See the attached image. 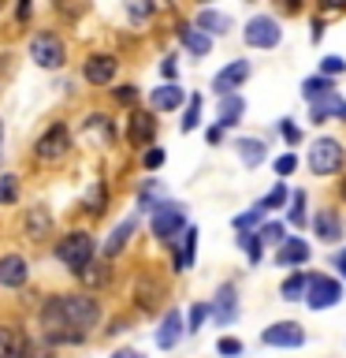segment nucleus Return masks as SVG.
<instances>
[{
  "mask_svg": "<svg viewBox=\"0 0 346 358\" xmlns=\"http://www.w3.org/2000/svg\"><path fill=\"white\" fill-rule=\"evenodd\" d=\"M41 317L45 324H52L49 332L56 329H75V332H86L89 324H97L100 317V306H97V299H89V295H56L49 299V306L41 310Z\"/></svg>",
  "mask_w": 346,
  "mask_h": 358,
  "instance_id": "1",
  "label": "nucleus"
},
{
  "mask_svg": "<svg viewBox=\"0 0 346 358\" xmlns=\"http://www.w3.org/2000/svg\"><path fill=\"white\" fill-rule=\"evenodd\" d=\"M93 250H97V243H93V235H89V231H67L63 239L56 243V262L78 276L82 268L93 265Z\"/></svg>",
  "mask_w": 346,
  "mask_h": 358,
  "instance_id": "2",
  "label": "nucleus"
},
{
  "mask_svg": "<svg viewBox=\"0 0 346 358\" xmlns=\"http://www.w3.org/2000/svg\"><path fill=\"white\" fill-rule=\"evenodd\" d=\"M346 161V150H343V142L339 138H317L309 145V172L313 176H331V172H339Z\"/></svg>",
  "mask_w": 346,
  "mask_h": 358,
  "instance_id": "3",
  "label": "nucleus"
},
{
  "mask_svg": "<svg viewBox=\"0 0 346 358\" xmlns=\"http://www.w3.org/2000/svg\"><path fill=\"white\" fill-rule=\"evenodd\" d=\"M186 228V213L179 201H160V206L153 209V235L160 243H175V235Z\"/></svg>",
  "mask_w": 346,
  "mask_h": 358,
  "instance_id": "4",
  "label": "nucleus"
},
{
  "mask_svg": "<svg viewBox=\"0 0 346 358\" xmlns=\"http://www.w3.org/2000/svg\"><path fill=\"white\" fill-rule=\"evenodd\" d=\"M67 150H71V131H67V123H52V127L41 131L38 142H33V157H38V161H60Z\"/></svg>",
  "mask_w": 346,
  "mask_h": 358,
  "instance_id": "5",
  "label": "nucleus"
},
{
  "mask_svg": "<svg viewBox=\"0 0 346 358\" xmlns=\"http://www.w3.org/2000/svg\"><path fill=\"white\" fill-rule=\"evenodd\" d=\"M30 60L38 67H45V71H56V67H63L67 49L56 34H38V38L30 41Z\"/></svg>",
  "mask_w": 346,
  "mask_h": 358,
  "instance_id": "6",
  "label": "nucleus"
},
{
  "mask_svg": "<svg viewBox=\"0 0 346 358\" xmlns=\"http://www.w3.org/2000/svg\"><path fill=\"white\" fill-rule=\"evenodd\" d=\"M306 302H309V310H328V306H335V302H343V284H339V280H331V276L313 273Z\"/></svg>",
  "mask_w": 346,
  "mask_h": 358,
  "instance_id": "7",
  "label": "nucleus"
},
{
  "mask_svg": "<svg viewBox=\"0 0 346 358\" xmlns=\"http://www.w3.org/2000/svg\"><path fill=\"white\" fill-rule=\"evenodd\" d=\"M279 38H283V30H279V22L272 15H253L246 22V45L250 49H276Z\"/></svg>",
  "mask_w": 346,
  "mask_h": 358,
  "instance_id": "8",
  "label": "nucleus"
},
{
  "mask_svg": "<svg viewBox=\"0 0 346 358\" xmlns=\"http://www.w3.org/2000/svg\"><path fill=\"white\" fill-rule=\"evenodd\" d=\"M246 78H250V60H234V64H227L216 78H212V90H216V97H231Z\"/></svg>",
  "mask_w": 346,
  "mask_h": 358,
  "instance_id": "9",
  "label": "nucleus"
},
{
  "mask_svg": "<svg viewBox=\"0 0 346 358\" xmlns=\"http://www.w3.org/2000/svg\"><path fill=\"white\" fill-rule=\"evenodd\" d=\"M261 340L268 347H301L306 343V332H301L298 321H279V324H268Z\"/></svg>",
  "mask_w": 346,
  "mask_h": 358,
  "instance_id": "10",
  "label": "nucleus"
},
{
  "mask_svg": "<svg viewBox=\"0 0 346 358\" xmlns=\"http://www.w3.org/2000/svg\"><path fill=\"white\" fill-rule=\"evenodd\" d=\"M27 276H30L27 257L22 254H0V287L15 291V287L27 284Z\"/></svg>",
  "mask_w": 346,
  "mask_h": 358,
  "instance_id": "11",
  "label": "nucleus"
},
{
  "mask_svg": "<svg viewBox=\"0 0 346 358\" xmlns=\"http://www.w3.org/2000/svg\"><path fill=\"white\" fill-rule=\"evenodd\" d=\"M134 299H138V310L153 313L156 306H160V299H164V284H160V276L142 273V276H138V284H134Z\"/></svg>",
  "mask_w": 346,
  "mask_h": 358,
  "instance_id": "12",
  "label": "nucleus"
},
{
  "mask_svg": "<svg viewBox=\"0 0 346 358\" xmlns=\"http://www.w3.org/2000/svg\"><path fill=\"white\" fill-rule=\"evenodd\" d=\"M116 60L112 56H89V60L82 64V78L89 86H108L112 78H116Z\"/></svg>",
  "mask_w": 346,
  "mask_h": 358,
  "instance_id": "13",
  "label": "nucleus"
},
{
  "mask_svg": "<svg viewBox=\"0 0 346 358\" xmlns=\"http://www.w3.org/2000/svg\"><path fill=\"white\" fill-rule=\"evenodd\" d=\"M22 231H27L30 243H41L45 235L52 231V213L45 209V206H30L27 209V220H22Z\"/></svg>",
  "mask_w": 346,
  "mask_h": 358,
  "instance_id": "14",
  "label": "nucleus"
},
{
  "mask_svg": "<svg viewBox=\"0 0 346 358\" xmlns=\"http://www.w3.org/2000/svg\"><path fill=\"white\" fill-rule=\"evenodd\" d=\"M153 134H156L153 112H130V120H127V138H130L134 145H149Z\"/></svg>",
  "mask_w": 346,
  "mask_h": 358,
  "instance_id": "15",
  "label": "nucleus"
},
{
  "mask_svg": "<svg viewBox=\"0 0 346 358\" xmlns=\"http://www.w3.org/2000/svg\"><path fill=\"white\" fill-rule=\"evenodd\" d=\"M179 336H183V313L167 310L164 321H160V329H156V347H160V351H172V347L179 343Z\"/></svg>",
  "mask_w": 346,
  "mask_h": 358,
  "instance_id": "16",
  "label": "nucleus"
},
{
  "mask_svg": "<svg viewBox=\"0 0 346 358\" xmlns=\"http://www.w3.org/2000/svg\"><path fill=\"white\" fill-rule=\"evenodd\" d=\"M313 231H317V239L324 243H335L343 239V220L335 209H317V217H313Z\"/></svg>",
  "mask_w": 346,
  "mask_h": 358,
  "instance_id": "17",
  "label": "nucleus"
},
{
  "mask_svg": "<svg viewBox=\"0 0 346 358\" xmlns=\"http://www.w3.org/2000/svg\"><path fill=\"white\" fill-rule=\"evenodd\" d=\"M194 27L205 30V34H227L231 30V19L223 15V11H216V8H201L197 15H194Z\"/></svg>",
  "mask_w": 346,
  "mask_h": 358,
  "instance_id": "18",
  "label": "nucleus"
},
{
  "mask_svg": "<svg viewBox=\"0 0 346 358\" xmlns=\"http://www.w3.org/2000/svg\"><path fill=\"white\" fill-rule=\"evenodd\" d=\"M0 358H27V340L19 329L0 324Z\"/></svg>",
  "mask_w": 346,
  "mask_h": 358,
  "instance_id": "19",
  "label": "nucleus"
},
{
  "mask_svg": "<svg viewBox=\"0 0 346 358\" xmlns=\"http://www.w3.org/2000/svg\"><path fill=\"white\" fill-rule=\"evenodd\" d=\"M212 313H216L220 324H231L234 313H239V302H234V284H223L216 291V306H212Z\"/></svg>",
  "mask_w": 346,
  "mask_h": 358,
  "instance_id": "20",
  "label": "nucleus"
},
{
  "mask_svg": "<svg viewBox=\"0 0 346 358\" xmlns=\"http://www.w3.org/2000/svg\"><path fill=\"white\" fill-rule=\"evenodd\" d=\"M301 262H309V243L306 239H287L276 250V265H301Z\"/></svg>",
  "mask_w": 346,
  "mask_h": 358,
  "instance_id": "21",
  "label": "nucleus"
},
{
  "mask_svg": "<svg viewBox=\"0 0 346 358\" xmlns=\"http://www.w3.org/2000/svg\"><path fill=\"white\" fill-rule=\"evenodd\" d=\"M179 41L190 49V56H209V34L197 30V27H190V22L179 27Z\"/></svg>",
  "mask_w": 346,
  "mask_h": 358,
  "instance_id": "22",
  "label": "nucleus"
},
{
  "mask_svg": "<svg viewBox=\"0 0 346 358\" xmlns=\"http://www.w3.org/2000/svg\"><path fill=\"white\" fill-rule=\"evenodd\" d=\"M134 228H138V220H134V217H127V220H123L119 228H116V231L108 235V243H105V257H116V254L123 250V246L130 243V235H134Z\"/></svg>",
  "mask_w": 346,
  "mask_h": 358,
  "instance_id": "23",
  "label": "nucleus"
},
{
  "mask_svg": "<svg viewBox=\"0 0 346 358\" xmlns=\"http://www.w3.org/2000/svg\"><path fill=\"white\" fill-rule=\"evenodd\" d=\"M331 94H335V90H331V78H324V75L306 78V83H301V97H306L309 105H320V101H328Z\"/></svg>",
  "mask_w": 346,
  "mask_h": 358,
  "instance_id": "24",
  "label": "nucleus"
},
{
  "mask_svg": "<svg viewBox=\"0 0 346 358\" xmlns=\"http://www.w3.org/2000/svg\"><path fill=\"white\" fill-rule=\"evenodd\" d=\"M194 257H197V228L190 224V231H183V250L175 254V268H194Z\"/></svg>",
  "mask_w": 346,
  "mask_h": 358,
  "instance_id": "25",
  "label": "nucleus"
},
{
  "mask_svg": "<svg viewBox=\"0 0 346 358\" xmlns=\"http://www.w3.org/2000/svg\"><path fill=\"white\" fill-rule=\"evenodd\" d=\"M328 116H343V120H346V101H343L339 94H331L328 101L313 105V120H309V123H328Z\"/></svg>",
  "mask_w": 346,
  "mask_h": 358,
  "instance_id": "26",
  "label": "nucleus"
},
{
  "mask_svg": "<svg viewBox=\"0 0 346 358\" xmlns=\"http://www.w3.org/2000/svg\"><path fill=\"white\" fill-rule=\"evenodd\" d=\"M183 105V90H179L175 83H167L160 90H153V108H160V112H172Z\"/></svg>",
  "mask_w": 346,
  "mask_h": 358,
  "instance_id": "27",
  "label": "nucleus"
},
{
  "mask_svg": "<svg viewBox=\"0 0 346 358\" xmlns=\"http://www.w3.org/2000/svg\"><path fill=\"white\" fill-rule=\"evenodd\" d=\"M242 97L239 94H231V97H220V127H234L242 116Z\"/></svg>",
  "mask_w": 346,
  "mask_h": 358,
  "instance_id": "28",
  "label": "nucleus"
},
{
  "mask_svg": "<svg viewBox=\"0 0 346 358\" xmlns=\"http://www.w3.org/2000/svg\"><path fill=\"white\" fill-rule=\"evenodd\" d=\"M239 157H242V164L257 168L264 161V142L261 138H239Z\"/></svg>",
  "mask_w": 346,
  "mask_h": 358,
  "instance_id": "29",
  "label": "nucleus"
},
{
  "mask_svg": "<svg viewBox=\"0 0 346 358\" xmlns=\"http://www.w3.org/2000/svg\"><path fill=\"white\" fill-rule=\"evenodd\" d=\"M105 206H108V187L105 183H93V187H89V194H86V201H82V209L89 213V217H100Z\"/></svg>",
  "mask_w": 346,
  "mask_h": 358,
  "instance_id": "30",
  "label": "nucleus"
},
{
  "mask_svg": "<svg viewBox=\"0 0 346 358\" xmlns=\"http://www.w3.org/2000/svg\"><path fill=\"white\" fill-rule=\"evenodd\" d=\"M306 291H309V273H294L283 284V291H279V295H283L287 302H298V299H306Z\"/></svg>",
  "mask_w": 346,
  "mask_h": 358,
  "instance_id": "31",
  "label": "nucleus"
},
{
  "mask_svg": "<svg viewBox=\"0 0 346 358\" xmlns=\"http://www.w3.org/2000/svg\"><path fill=\"white\" fill-rule=\"evenodd\" d=\"M257 235H261V243H276V250H279V246H283V243L290 239V235H287V224H283V220H272V224H264V228L257 231Z\"/></svg>",
  "mask_w": 346,
  "mask_h": 358,
  "instance_id": "32",
  "label": "nucleus"
},
{
  "mask_svg": "<svg viewBox=\"0 0 346 358\" xmlns=\"http://www.w3.org/2000/svg\"><path fill=\"white\" fill-rule=\"evenodd\" d=\"M78 280H82L86 287H105L108 284V265H89L78 273Z\"/></svg>",
  "mask_w": 346,
  "mask_h": 358,
  "instance_id": "33",
  "label": "nucleus"
},
{
  "mask_svg": "<svg viewBox=\"0 0 346 358\" xmlns=\"http://www.w3.org/2000/svg\"><path fill=\"white\" fill-rule=\"evenodd\" d=\"M15 198H19V179L11 172H4L0 176V206H11Z\"/></svg>",
  "mask_w": 346,
  "mask_h": 358,
  "instance_id": "34",
  "label": "nucleus"
},
{
  "mask_svg": "<svg viewBox=\"0 0 346 358\" xmlns=\"http://www.w3.org/2000/svg\"><path fill=\"white\" fill-rule=\"evenodd\" d=\"M283 201H287V187H283V183H276V187L268 190V194H264L261 201H257V206H261V209L268 213V209H283Z\"/></svg>",
  "mask_w": 346,
  "mask_h": 358,
  "instance_id": "35",
  "label": "nucleus"
},
{
  "mask_svg": "<svg viewBox=\"0 0 346 358\" xmlns=\"http://www.w3.org/2000/svg\"><path fill=\"white\" fill-rule=\"evenodd\" d=\"M239 250L250 254V262H261V235H253V231L246 235V231H242V235H239Z\"/></svg>",
  "mask_w": 346,
  "mask_h": 358,
  "instance_id": "36",
  "label": "nucleus"
},
{
  "mask_svg": "<svg viewBox=\"0 0 346 358\" xmlns=\"http://www.w3.org/2000/svg\"><path fill=\"white\" fill-rule=\"evenodd\" d=\"M201 123V97H190V108H186V116H183V131L190 134Z\"/></svg>",
  "mask_w": 346,
  "mask_h": 358,
  "instance_id": "37",
  "label": "nucleus"
},
{
  "mask_svg": "<svg viewBox=\"0 0 346 358\" xmlns=\"http://www.w3.org/2000/svg\"><path fill=\"white\" fill-rule=\"evenodd\" d=\"M261 217H264V209H261V206H253L250 213H239V217H234V228L246 231V228H253V224H261Z\"/></svg>",
  "mask_w": 346,
  "mask_h": 358,
  "instance_id": "38",
  "label": "nucleus"
},
{
  "mask_svg": "<svg viewBox=\"0 0 346 358\" xmlns=\"http://www.w3.org/2000/svg\"><path fill=\"white\" fill-rule=\"evenodd\" d=\"M290 224H306V194L294 190V198H290Z\"/></svg>",
  "mask_w": 346,
  "mask_h": 358,
  "instance_id": "39",
  "label": "nucleus"
},
{
  "mask_svg": "<svg viewBox=\"0 0 346 358\" xmlns=\"http://www.w3.org/2000/svg\"><path fill=\"white\" fill-rule=\"evenodd\" d=\"M320 71H324V78H328V75H343L346 71V60H343V56H324Z\"/></svg>",
  "mask_w": 346,
  "mask_h": 358,
  "instance_id": "40",
  "label": "nucleus"
},
{
  "mask_svg": "<svg viewBox=\"0 0 346 358\" xmlns=\"http://www.w3.org/2000/svg\"><path fill=\"white\" fill-rule=\"evenodd\" d=\"M294 168H298V157H294V153H283V157L276 161V176H290Z\"/></svg>",
  "mask_w": 346,
  "mask_h": 358,
  "instance_id": "41",
  "label": "nucleus"
},
{
  "mask_svg": "<svg viewBox=\"0 0 346 358\" xmlns=\"http://www.w3.org/2000/svg\"><path fill=\"white\" fill-rule=\"evenodd\" d=\"M216 351L231 358V355H239V351H242V343H239V340H234V336H223V340L216 343Z\"/></svg>",
  "mask_w": 346,
  "mask_h": 358,
  "instance_id": "42",
  "label": "nucleus"
},
{
  "mask_svg": "<svg viewBox=\"0 0 346 358\" xmlns=\"http://www.w3.org/2000/svg\"><path fill=\"white\" fill-rule=\"evenodd\" d=\"M142 164L149 168V172H153V168H160V164H164V150H156V145H153V150H145Z\"/></svg>",
  "mask_w": 346,
  "mask_h": 358,
  "instance_id": "43",
  "label": "nucleus"
},
{
  "mask_svg": "<svg viewBox=\"0 0 346 358\" xmlns=\"http://www.w3.org/2000/svg\"><path fill=\"white\" fill-rule=\"evenodd\" d=\"M116 101L119 105H134V101H138V90L134 86H116Z\"/></svg>",
  "mask_w": 346,
  "mask_h": 358,
  "instance_id": "44",
  "label": "nucleus"
},
{
  "mask_svg": "<svg viewBox=\"0 0 346 358\" xmlns=\"http://www.w3.org/2000/svg\"><path fill=\"white\" fill-rule=\"evenodd\" d=\"M205 317H209V306H194V310H190V332H197Z\"/></svg>",
  "mask_w": 346,
  "mask_h": 358,
  "instance_id": "45",
  "label": "nucleus"
},
{
  "mask_svg": "<svg viewBox=\"0 0 346 358\" xmlns=\"http://www.w3.org/2000/svg\"><path fill=\"white\" fill-rule=\"evenodd\" d=\"M279 131H283V138H287L290 145H294V142L301 138V134H298V127H294V123H287V120H279Z\"/></svg>",
  "mask_w": 346,
  "mask_h": 358,
  "instance_id": "46",
  "label": "nucleus"
},
{
  "mask_svg": "<svg viewBox=\"0 0 346 358\" xmlns=\"http://www.w3.org/2000/svg\"><path fill=\"white\" fill-rule=\"evenodd\" d=\"M130 19H145V15H153V4H130Z\"/></svg>",
  "mask_w": 346,
  "mask_h": 358,
  "instance_id": "47",
  "label": "nucleus"
},
{
  "mask_svg": "<svg viewBox=\"0 0 346 358\" xmlns=\"http://www.w3.org/2000/svg\"><path fill=\"white\" fill-rule=\"evenodd\" d=\"M160 71H164V78H175V71H179V67H175V56H164Z\"/></svg>",
  "mask_w": 346,
  "mask_h": 358,
  "instance_id": "48",
  "label": "nucleus"
},
{
  "mask_svg": "<svg viewBox=\"0 0 346 358\" xmlns=\"http://www.w3.org/2000/svg\"><path fill=\"white\" fill-rule=\"evenodd\" d=\"M335 268H339V276L346 280V250H339V254H335Z\"/></svg>",
  "mask_w": 346,
  "mask_h": 358,
  "instance_id": "49",
  "label": "nucleus"
},
{
  "mask_svg": "<svg viewBox=\"0 0 346 358\" xmlns=\"http://www.w3.org/2000/svg\"><path fill=\"white\" fill-rule=\"evenodd\" d=\"M205 138H209L212 145H216V142L223 138V127H220V123H216V127H209V134H205Z\"/></svg>",
  "mask_w": 346,
  "mask_h": 358,
  "instance_id": "50",
  "label": "nucleus"
},
{
  "mask_svg": "<svg viewBox=\"0 0 346 358\" xmlns=\"http://www.w3.org/2000/svg\"><path fill=\"white\" fill-rule=\"evenodd\" d=\"M116 358H142V355H138V351H119Z\"/></svg>",
  "mask_w": 346,
  "mask_h": 358,
  "instance_id": "51",
  "label": "nucleus"
},
{
  "mask_svg": "<svg viewBox=\"0 0 346 358\" xmlns=\"http://www.w3.org/2000/svg\"><path fill=\"white\" fill-rule=\"evenodd\" d=\"M339 194H343V201H346V179H343V187H339Z\"/></svg>",
  "mask_w": 346,
  "mask_h": 358,
  "instance_id": "52",
  "label": "nucleus"
},
{
  "mask_svg": "<svg viewBox=\"0 0 346 358\" xmlns=\"http://www.w3.org/2000/svg\"><path fill=\"white\" fill-rule=\"evenodd\" d=\"M0 145H4V127H0Z\"/></svg>",
  "mask_w": 346,
  "mask_h": 358,
  "instance_id": "53",
  "label": "nucleus"
}]
</instances>
